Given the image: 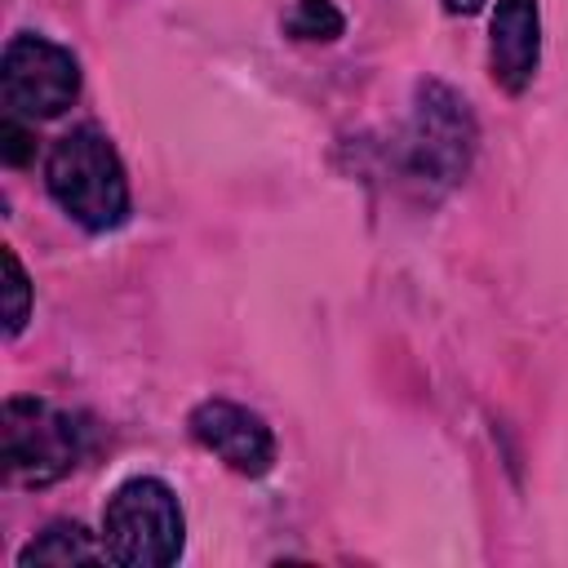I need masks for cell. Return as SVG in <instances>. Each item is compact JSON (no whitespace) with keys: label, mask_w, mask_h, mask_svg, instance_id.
I'll return each mask as SVG.
<instances>
[{"label":"cell","mask_w":568,"mask_h":568,"mask_svg":"<svg viewBox=\"0 0 568 568\" xmlns=\"http://www.w3.org/2000/svg\"><path fill=\"white\" fill-rule=\"evenodd\" d=\"M49 195L84 231H115L129 217V178L111 138L93 124L62 133L44 164Z\"/></svg>","instance_id":"6da1fadb"},{"label":"cell","mask_w":568,"mask_h":568,"mask_svg":"<svg viewBox=\"0 0 568 568\" xmlns=\"http://www.w3.org/2000/svg\"><path fill=\"white\" fill-rule=\"evenodd\" d=\"M186 524L164 479H124L102 506V550L120 568H169L182 555Z\"/></svg>","instance_id":"7a4b0ae2"},{"label":"cell","mask_w":568,"mask_h":568,"mask_svg":"<svg viewBox=\"0 0 568 568\" xmlns=\"http://www.w3.org/2000/svg\"><path fill=\"white\" fill-rule=\"evenodd\" d=\"M475 142H479V129L466 98L444 80H422L413 98V120L404 133V173L417 186L448 191L470 173Z\"/></svg>","instance_id":"3957f363"},{"label":"cell","mask_w":568,"mask_h":568,"mask_svg":"<svg viewBox=\"0 0 568 568\" xmlns=\"http://www.w3.org/2000/svg\"><path fill=\"white\" fill-rule=\"evenodd\" d=\"M0 444H4V470L13 484L44 488L71 475L89 448V430L67 408H53L49 399L18 395L0 413Z\"/></svg>","instance_id":"277c9868"},{"label":"cell","mask_w":568,"mask_h":568,"mask_svg":"<svg viewBox=\"0 0 568 568\" xmlns=\"http://www.w3.org/2000/svg\"><path fill=\"white\" fill-rule=\"evenodd\" d=\"M0 93L18 120H53L80 98V62L44 36H13L0 58Z\"/></svg>","instance_id":"5b68a950"},{"label":"cell","mask_w":568,"mask_h":568,"mask_svg":"<svg viewBox=\"0 0 568 568\" xmlns=\"http://www.w3.org/2000/svg\"><path fill=\"white\" fill-rule=\"evenodd\" d=\"M186 426H191V439L200 448H209L235 475L257 479V475H266L275 466V435H271V426L253 408H244L235 399H204V404H195Z\"/></svg>","instance_id":"8992f818"},{"label":"cell","mask_w":568,"mask_h":568,"mask_svg":"<svg viewBox=\"0 0 568 568\" xmlns=\"http://www.w3.org/2000/svg\"><path fill=\"white\" fill-rule=\"evenodd\" d=\"M541 67L537 0H497L488 22V75L506 93H524Z\"/></svg>","instance_id":"52a82bcc"},{"label":"cell","mask_w":568,"mask_h":568,"mask_svg":"<svg viewBox=\"0 0 568 568\" xmlns=\"http://www.w3.org/2000/svg\"><path fill=\"white\" fill-rule=\"evenodd\" d=\"M106 559V550H102V541H93L80 524H49L36 541H27L22 550H18V564L22 568H31V564H102Z\"/></svg>","instance_id":"ba28073f"},{"label":"cell","mask_w":568,"mask_h":568,"mask_svg":"<svg viewBox=\"0 0 568 568\" xmlns=\"http://www.w3.org/2000/svg\"><path fill=\"white\" fill-rule=\"evenodd\" d=\"M342 13L333 9V0H297L288 13H284V31L293 40H337L342 36Z\"/></svg>","instance_id":"9c48e42d"},{"label":"cell","mask_w":568,"mask_h":568,"mask_svg":"<svg viewBox=\"0 0 568 568\" xmlns=\"http://www.w3.org/2000/svg\"><path fill=\"white\" fill-rule=\"evenodd\" d=\"M0 262H4V333L18 337L27 315H31V284H27V271H22L13 248H4Z\"/></svg>","instance_id":"30bf717a"},{"label":"cell","mask_w":568,"mask_h":568,"mask_svg":"<svg viewBox=\"0 0 568 568\" xmlns=\"http://www.w3.org/2000/svg\"><path fill=\"white\" fill-rule=\"evenodd\" d=\"M0 151H4L9 164H27V160H31L36 142H31V133L18 124V115H4V124H0Z\"/></svg>","instance_id":"8fae6325"},{"label":"cell","mask_w":568,"mask_h":568,"mask_svg":"<svg viewBox=\"0 0 568 568\" xmlns=\"http://www.w3.org/2000/svg\"><path fill=\"white\" fill-rule=\"evenodd\" d=\"M444 4H448L453 13H475V9L484 4V0H444Z\"/></svg>","instance_id":"7c38bea8"}]
</instances>
